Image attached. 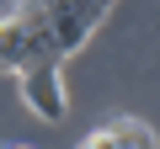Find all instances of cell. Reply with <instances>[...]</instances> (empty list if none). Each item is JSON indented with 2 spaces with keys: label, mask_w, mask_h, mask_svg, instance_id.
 I'll return each mask as SVG.
<instances>
[{
  "label": "cell",
  "mask_w": 160,
  "mask_h": 149,
  "mask_svg": "<svg viewBox=\"0 0 160 149\" xmlns=\"http://www.w3.org/2000/svg\"><path fill=\"white\" fill-rule=\"evenodd\" d=\"M59 64L53 53V37H48V22L38 11V0H22L0 16V69H27V64Z\"/></svg>",
  "instance_id": "1"
},
{
  "label": "cell",
  "mask_w": 160,
  "mask_h": 149,
  "mask_svg": "<svg viewBox=\"0 0 160 149\" xmlns=\"http://www.w3.org/2000/svg\"><path fill=\"white\" fill-rule=\"evenodd\" d=\"M38 11L48 22V37H53V53H75L86 48V37L102 27V16L112 11V0H38Z\"/></svg>",
  "instance_id": "2"
},
{
  "label": "cell",
  "mask_w": 160,
  "mask_h": 149,
  "mask_svg": "<svg viewBox=\"0 0 160 149\" xmlns=\"http://www.w3.org/2000/svg\"><path fill=\"white\" fill-rule=\"evenodd\" d=\"M22 101L43 117V123H59L64 117V74H59V64H27L22 69Z\"/></svg>",
  "instance_id": "3"
},
{
  "label": "cell",
  "mask_w": 160,
  "mask_h": 149,
  "mask_svg": "<svg viewBox=\"0 0 160 149\" xmlns=\"http://www.w3.org/2000/svg\"><path fill=\"white\" fill-rule=\"evenodd\" d=\"M107 133H112L123 149H160L155 128H149V123H139V117H112V123H107Z\"/></svg>",
  "instance_id": "4"
},
{
  "label": "cell",
  "mask_w": 160,
  "mask_h": 149,
  "mask_svg": "<svg viewBox=\"0 0 160 149\" xmlns=\"http://www.w3.org/2000/svg\"><path fill=\"white\" fill-rule=\"evenodd\" d=\"M80 149H123V144H118V138H112L107 128H96V133H91L86 144H80Z\"/></svg>",
  "instance_id": "5"
},
{
  "label": "cell",
  "mask_w": 160,
  "mask_h": 149,
  "mask_svg": "<svg viewBox=\"0 0 160 149\" xmlns=\"http://www.w3.org/2000/svg\"><path fill=\"white\" fill-rule=\"evenodd\" d=\"M0 149H27V144H0Z\"/></svg>",
  "instance_id": "6"
}]
</instances>
